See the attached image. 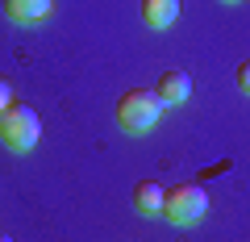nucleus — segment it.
<instances>
[{
	"instance_id": "f257e3e1",
	"label": "nucleus",
	"mask_w": 250,
	"mask_h": 242,
	"mask_svg": "<svg viewBox=\"0 0 250 242\" xmlns=\"http://www.w3.org/2000/svg\"><path fill=\"white\" fill-rule=\"evenodd\" d=\"M163 109L167 105L159 100V92L134 88V92H125V96L117 100V121H121V130H129V134H150L163 121Z\"/></svg>"
},
{
	"instance_id": "f03ea898",
	"label": "nucleus",
	"mask_w": 250,
	"mask_h": 242,
	"mask_svg": "<svg viewBox=\"0 0 250 242\" xmlns=\"http://www.w3.org/2000/svg\"><path fill=\"white\" fill-rule=\"evenodd\" d=\"M38 138H42V121H38V113L29 105H9L0 113V142L9 151L25 154L38 146Z\"/></svg>"
},
{
	"instance_id": "7ed1b4c3",
	"label": "nucleus",
	"mask_w": 250,
	"mask_h": 242,
	"mask_svg": "<svg viewBox=\"0 0 250 242\" xmlns=\"http://www.w3.org/2000/svg\"><path fill=\"white\" fill-rule=\"evenodd\" d=\"M205 213H208V192L200 184H175L163 197V217L175 225H196Z\"/></svg>"
},
{
	"instance_id": "20e7f679",
	"label": "nucleus",
	"mask_w": 250,
	"mask_h": 242,
	"mask_svg": "<svg viewBox=\"0 0 250 242\" xmlns=\"http://www.w3.org/2000/svg\"><path fill=\"white\" fill-rule=\"evenodd\" d=\"M188 96H192V75L179 71V67H167L159 75V100L163 105H184Z\"/></svg>"
},
{
	"instance_id": "39448f33",
	"label": "nucleus",
	"mask_w": 250,
	"mask_h": 242,
	"mask_svg": "<svg viewBox=\"0 0 250 242\" xmlns=\"http://www.w3.org/2000/svg\"><path fill=\"white\" fill-rule=\"evenodd\" d=\"M163 197H167V188H163L159 179H142V184H134V209L146 217H159L163 213Z\"/></svg>"
},
{
	"instance_id": "423d86ee",
	"label": "nucleus",
	"mask_w": 250,
	"mask_h": 242,
	"mask_svg": "<svg viewBox=\"0 0 250 242\" xmlns=\"http://www.w3.org/2000/svg\"><path fill=\"white\" fill-rule=\"evenodd\" d=\"M179 17V0H142V21L150 29H167Z\"/></svg>"
},
{
	"instance_id": "0eeeda50",
	"label": "nucleus",
	"mask_w": 250,
	"mask_h": 242,
	"mask_svg": "<svg viewBox=\"0 0 250 242\" xmlns=\"http://www.w3.org/2000/svg\"><path fill=\"white\" fill-rule=\"evenodd\" d=\"M4 13L13 21H42L50 13V0H4Z\"/></svg>"
},
{
	"instance_id": "6e6552de",
	"label": "nucleus",
	"mask_w": 250,
	"mask_h": 242,
	"mask_svg": "<svg viewBox=\"0 0 250 242\" xmlns=\"http://www.w3.org/2000/svg\"><path fill=\"white\" fill-rule=\"evenodd\" d=\"M9 105H13V80H9V75H0V113H4Z\"/></svg>"
},
{
	"instance_id": "1a4fd4ad",
	"label": "nucleus",
	"mask_w": 250,
	"mask_h": 242,
	"mask_svg": "<svg viewBox=\"0 0 250 242\" xmlns=\"http://www.w3.org/2000/svg\"><path fill=\"white\" fill-rule=\"evenodd\" d=\"M238 88H242V92L250 96V59H246V63L238 67Z\"/></svg>"
},
{
	"instance_id": "9d476101",
	"label": "nucleus",
	"mask_w": 250,
	"mask_h": 242,
	"mask_svg": "<svg viewBox=\"0 0 250 242\" xmlns=\"http://www.w3.org/2000/svg\"><path fill=\"white\" fill-rule=\"evenodd\" d=\"M0 242H13V238H9V234H0Z\"/></svg>"
}]
</instances>
